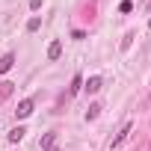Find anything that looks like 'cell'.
Here are the masks:
<instances>
[{
  "instance_id": "obj_1",
  "label": "cell",
  "mask_w": 151,
  "mask_h": 151,
  "mask_svg": "<svg viewBox=\"0 0 151 151\" xmlns=\"http://www.w3.org/2000/svg\"><path fill=\"white\" fill-rule=\"evenodd\" d=\"M33 107H36V104H33V98H24V101L18 104L15 116H18V119H30V116H33Z\"/></svg>"
},
{
  "instance_id": "obj_2",
  "label": "cell",
  "mask_w": 151,
  "mask_h": 151,
  "mask_svg": "<svg viewBox=\"0 0 151 151\" xmlns=\"http://www.w3.org/2000/svg\"><path fill=\"white\" fill-rule=\"evenodd\" d=\"M130 127H133V124H130V122H124V124H122V130H119V133L113 136V142H110V148H119V145H122V142L127 139V133H130Z\"/></svg>"
},
{
  "instance_id": "obj_3",
  "label": "cell",
  "mask_w": 151,
  "mask_h": 151,
  "mask_svg": "<svg viewBox=\"0 0 151 151\" xmlns=\"http://www.w3.org/2000/svg\"><path fill=\"white\" fill-rule=\"evenodd\" d=\"M101 86H104V80L98 77V74H95V77H89V80L83 83V89H86L89 95H95V92H101Z\"/></svg>"
},
{
  "instance_id": "obj_4",
  "label": "cell",
  "mask_w": 151,
  "mask_h": 151,
  "mask_svg": "<svg viewBox=\"0 0 151 151\" xmlns=\"http://www.w3.org/2000/svg\"><path fill=\"white\" fill-rule=\"evenodd\" d=\"M12 65H15V53H3V56H0V74L12 71Z\"/></svg>"
},
{
  "instance_id": "obj_5",
  "label": "cell",
  "mask_w": 151,
  "mask_h": 151,
  "mask_svg": "<svg viewBox=\"0 0 151 151\" xmlns=\"http://www.w3.org/2000/svg\"><path fill=\"white\" fill-rule=\"evenodd\" d=\"M62 56V42H50L47 45V59H59Z\"/></svg>"
},
{
  "instance_id": "obj_6",
  "label": "cell",
  "mask_w": 151,
  "mask_h": 151,
  "mask_svg": "<svg viewBox=\"0 0 151 151\" xmlns=\"http://www.w3.org/2000/svg\"><path fill=\"white\" fill-rule=\"evenodd\" d=\"M12 92H15V83H9V80H3V83H0V104H3Z\"/></svg>"
},
{
  "instance_id": "obj_7",
  "label": "cell",
  "mask_w": 151,
  "mask_h": 151,
  "mask_svg": "<svg viewBox=\"0 0 151 151\" xmlns=\"http://www.w3.org/2000/svg\"><path fill=\"white\" fill-rule=\"evenodd\" d=\"M24 133H27V130L18 124V127H12V130H9V136H6V139H9V142H21V139H24Z\"/></svg>"
},
{
  "instance_id": "obj_8",
  "label": "cell",
  "mask_w": 151,
  "mask_h": 151,
  "mask_svg": "<svg viewBox=\"0 0 151 151\" xmlns=\"http://www.w3.org/2000/svg\"><path fill=\"white\" fill-rule=\"evenodd\" d=\"M101 116V104H89V110H86V122H95Z\"/></svg>"
},
{
  "instance_id": "obj_9",
  "label": "cell",
  "mask_w": 151,
  "mask_h": 151,
  "mask_svg": "<svg viewBox=\"0 0 151 151\" xmlns=\"http://www.w3.org/2000/svg\"><path fill=\"white\" fill-rule=\"evenodd\" d=\"M53 142H56V133H45V136H42V151L53 148Z\"/></svg>"
},
{
  "instance_id": "obj_10",
  "label": "cell",
  "mask_w": 151,
  "mask_h": 151,
  "mask_svg": "<svg viewBox=\"0 0 151 151\" xmlns=\"http://www.w3.org/2000/svg\"><path fill=\"white\" fill-rule=\"evenodd\" d=\"M39 27H42V18H39V15H33V18L27 21V30H30V33H36Z\"/></svg>"
},
{
  "instance_id": "obj_11",
  "label": "cell",
  "mask_w": 151,
  "mask_h": 151,
  "mask_svg": "<svg viewBox=\"0 0 151 151\" xmlns=\"http://www.w3.org/2000/svg\"><path fill=\"white\" fill-rule=\"evenodd\" d=\"M80 89H83V77H80V74H77V77L71 80V95H77Z\"/></svg>"
},
{
  "instance_id": "obj_12",
  "label": "cell",
  "mask_w": 151,
  "mask_h": 151,
  "mask_svg": "<svg viewBox=\"0 0 151 151\" xmlns=\"http://www.w3.org/2000/svg\"><path fill=\"white\" fill-rule=\"evenodd\" d=\"M133 39H136V33H127V36L122 39V50H127V47L133 45Z\"/></svg>"
},
{
  "instance_id": "obj_13",
  "label": "cell",
  "mask_w": 151,
  "mask_h": 151,
  "mask_svg": "<svg viewBox=\"0 0 151 151\" xmlns=\"http://www.w3.org/2000/svg\"><path fill=\"white\" fill-rule=\"evenodd\" d=\"M133 9V3H130V0H122V6H119V12H130Z\"/></svg>"
},
{
  "instance_id": "obj_14",
  "label": "cell",
  "mask_w": 151,
  "mask_h": 151,
  "mask_svg": "<svg viewBox=\"0 0 151 151\" xmlns=\"http://www.w3.org/2000/svg\"><path fill=\"white\" fill-rule=\"evenodd\" d=\"M30 9L36 12V9H42V0H30Z\"/></svg>"
},
{
  "instance_id": "obj_15",
  "label": "cell",
  "mask_w": 151,
  "mask_h": 151,
  "mask_svg": "<svg viewBox=\"0 0 151 151\" xmlns=\"http://www.w3.org/2000/svg\"><path fill=\"white\" fill-rule=\"evenodd\" d=\"M47 151H56V145H53V148H47Z\"/></svg>"
},
{
  "instance_id": "obj_16",
  "label": "cell",
  "mask_w": 151,
  "mask_h": 151,
  "mask_svg": "<svg viewBox=\"0 0 151 151\" xmlns=\"http://www.w3.org/2000/svg\"><path fill=\"white\" fill-rule=\"evenodd\" d=\"M148 30H151V18H148Z\"/></svg>"
}]
</instances>
